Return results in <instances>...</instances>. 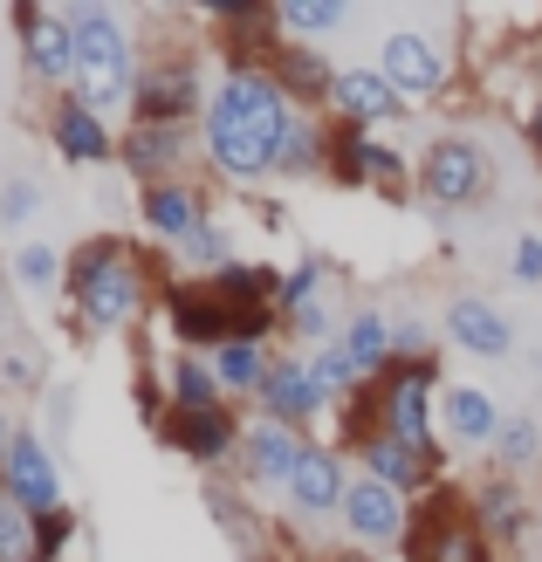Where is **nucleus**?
<instances>
[{
  "mask_svg": "<svg viewBox=\"0 0 542 562\" xmlns=\"http://www.w3.org/2000/svg\"><path fill=\"white\" fill-rule=\"evenodd\" d=\"M48 145L63 165H110L118 158V131H110V117H97L90 103H82L76 90L69 97H48Z\"/></svg>",
  "mask_w": 542,
  "mask_h": 562,
  "instance_id": "obj_21",
  "label": "nucleus"
},
{
  "mask_svg": "<svg viewBox=\"0 0 542 562\" xmlns=\"http://www.w3.org/2000/svg\"><path fill=\"white\" fill-rule=\"evenodd\" d=\"M158 391L173 412H207V405H234L226 398V384L213 371V357H192V350H173L158 363Z\"/></svg>",
  "mask_w": 542,
  "mask_h": 562,
  "instance_id": "obj_26",
  "label": "nucleus"
},
{
  "mask_svg": "<svg viewBox=\"0 0 542 562\" xmlns=\"http://www.w3.org/2000/svg\"><path fill=\"white\" fill-rule=\"evenodd\" d=\"M522 137H529L535 165H542V90H535V97H529V110H522Z\"/></svg>",
  "mask_w": 542,
  "mask_h": 562,
  "instance_id": "obj_42",
  "label": "nucleus"
},
{
  "mask_svg": "<svg viewBox=\"0 0 542 562\" xmlns=\"http://www.w3.org/2000/svg\"><path fill=\"white\" fill-rule=\"evenodd\" d=\"M501 418L508 412L480 384H440V439H446V453H495Z\"/></svg>",
  "mask_w": 542,
  "mask_h": 562,
  "instance_id": "obj_23",
  "label": "nucleus"
},
{
  "mask_svg": "<svg viewBox=\"0 0 542 562\" xmlns=\"http://www.w3.org/2000/svg\"><path fill=\"white\" fill-rule=\"evenodd\" d=\"M275 179H330V117L302 110L275 151Z\"/></svg>",
  "mask_w": 542,
  "mask_h": 562,
  "instance_id": "obj_28",
  "label": "nucleus"
},
{
  "mask_svg": "<svg viewBox=\"0 0 542 562\" xmlns=\"http://www.w3.org/2000/svg\"><path fill=\"white\" fill-rule=\"evenodd\" d=\"M268 363H275L268 344H226V350H213V371L226 384V398H254L262 378H268Z\"/></svg>",
  "mask_w": 542,
  "mask_h": 562,
  "instance_id": "obj_34",
  "label": "nucleus"
},
{
  "mask_svg": "<svg viewBox=\"0 0 542 562\" xmlns=\"http://www.w3.org/2000/svg\"><path fill=\"white\" fill-rule=\"evenodd\" d=\"M234 261L241 255H234V227H226V220H207V227L173 255V268H186V281H213L220 268H234Z\"/></svg>",
  "mask_w": 542,
  "mask_h": 562,
  "instance_id": "obj_33",
  "label": "nucleus"
},
{
  "mask_svg": "<svg viewBox=\"0 0 542 562\" xmlns=\"http://www.w3.org/2000/svg\"><path fill=\"white\" fill-rule=\"evenodd\" d=\"M323 117L336 131H370L378 137L385 124L406 117V97L391 90V82L378 76V63H351V69H336V90H330V110Z\"/></svg>",
  "mask_w": 542,
  "mask_h": 562,
  "instance_id": "obj_17",
  "label": "nucleus"
},
{
  "mask_svg": "<svg viewBox=\"0 0 542 562\" xmlns=\"http://www.w3.org/2000/svg\"><path fill=\"white\" fill-rule=\"evenodd\" d=\"M351 481H357V460L344 453V446H336V439H309L296 481H289V494H281V515H289L302 536L336 528V521H344V501H351Z\"/></svg>",
  "mask_w": 542,
  "mask_h": 562,
  "instance_id": "obj_6",
  "label": "nucleus"
},
{
  "mask_svg": "<svg viewBox=\"0 0 542 562\" xmlns=\"http://www.w3.org/2000/svg\"><path fill=\"white\" fill-rule=\"evenodd\" d=\"M501 549L480 536V521L467 515V501H446L425 494L419 515H412V536H406V562H495Z\"/></svg>",
  "mask_w": 542,
  "mask_h": 562,
  "instance_id": "obj_7",
  "label": "nucleus"
},
{
  "mask_svg": "<svg viewBox=\"0 0 542 562\" xmlns=\"http://www.w3.org/2000/svg\"><path fill=\"white\" fill-rule=\"evenodd\" d=\"M192 151H199V124H124L118 137V165L137 179V192L186 179Z\"/></svg>",
  "mask_w": 542,
  "mask_h": 562,
  "instance_id": "obj_12",
  "label": "nucleus"
},
{
  "mask_svg": "<svg viewBox=\"0 0 542 562\" xmlns=\"http://www.w3.org/2000/svg\"><path fill=\"white\" fill-rule=\"evenodd\" d=\"M0 378H8L14 391H35V384H42V357H35V350H21V344H14V350H0Z\"/></svg>",
  "mask_w": 542,
  "mask_h": 562,
  "instance_id": "obj_40",
  "label": "nucleus"
},
{
  "mask_svg": "<svg viewBox=\"0 0 542 562\" xmlns=\"http://www.w3.org/2000/svg\"><path fill=\"white\" fill-rule=\"evenodd\" d=\"M207 103H213L207 55L165 48V55H145V76H137V97H131V124H199Z\"/></svg>",
  "mask_w": 542,
  "mask_h": 562,
  "instance_id": "obj_5",
  "label": "nucleus"
},
{
  "mask_svg": "<svg viewBox=\"0 0 542 562\" xmlns=\"http://www.w3.org/2000/svg\"><path fill=\"white\" fill-rule=\"evenodd\" d=\"M8 274H14V289H27V295H55V289H69V255L48 247V240H21Z\"/></svg>",
  "mask_w": 542,
  "mask_h": 562,
  "instance_id": "obj_31",
  "label": "nucleus"
},
{
  "mask_svg": "<svg viewBox=\"0 0 542 562\" xmlns=\"http://www.w3.org/2000/svg\"><path fill=\"white\" fill-rule=\"evenodd\" d=\"M323 391H317V371H309V350H275L262 391H254V418H275L289 432H309L323 418Z\"/></svg>",
  "mask_w": 542,
  "mask_h": 562,
  "instance_id": "obj_16",
  "label": "nucleus"
},
{
  "mask_svg": "<svg viewBox=\"0 0 542 562\" xmlns=\"http://www.w3.org/2000/svg\"><path fill=\"white\" fill-rule=\"evenodd\" d=\"M351 460H357V473H370V481H385L391 494H440V481H446V460H433V453H412V446H398L391 432H370V439H357L351 446Z\"/></svg>",
  "mask_w": 542,
  "mask_h": 562,
  "instance_id": "obj_20",
  "label": "nucleus"
},
{
  "mask_svg": "<svg viewBox=\"0 0 542 562\" xmlns=\"http://www.w3.org/2000/svg\"><path fill=\"white\" fill-rule=\"evenodd\" d=\"M14 35H21V69H27V82L48 90V97H69L76 90V27H69V14L21 0V8H14Z\"/></svg>",
  "mask_w": 542,
  "mask_h": 562,
  "instance_id": "obj_8",
  "label": "nucleus"
},
{
  "mask_svg": "<svg viewBox=\"0 0 542 562\" xmlns=\"http://www.w3.org/2000/svg\"><path fill=\"white\" fill-rule=\"evenodd\" d=\"M467 515L480 521V536H488L501 555L508 549H529V536H535V501H529V487L522 481H501V473H488V481L467 494Z\"/></svg>",
  "mask_w": 542,
  "mask_h": 562,
  "instance_id": "obj_22",
  "label": "nucleus"
},
{
  "mask_svg": "<svg viewBox=\"0 0 542 562\" xmlns=\"http://www.w3.org/2000/svg\"><path fill=\"white\" fill-rule=\"evenodd\" d=\"M344 536L370 555H406V536H412V501L391 494L385 481H370V473H357L351 481V501H344Z\"/></svg>",
  "mask_w": 542,
  "mask_h": 562,
  "instance_id": "obj_15",
  "label": "nucleus"
},
{
  "mask_svg": "<svg viewBox=\"0 0 542 562\" xmlns=\"http://www.w3.org/2000/svg\"><path fill=\"white\" fill-rule=\"evenodd\" d=\"M357 21L351 0H275V27L289 42H317V35H344Z\"/></svg>",
  "mask_w": 542,
  "mask_h": 562,
  "instance_id": "obj_30",
  "label": "nucleus"
},
{
  "mask_svg": "<svg viewBox=\"0 0 542 562\" xmlns=\"http://www.w3.org/2000/svg\"><path fill=\"white\" fill-rule=\"evenodd\" d=\"M268 76L289 90V103H302V110H330V90H336V63L317 48V42H289L281 35L275 42V55H268Z\"/></svg>",
  "mask_w": 542,
  "mask_h": 562,
  "instance_id": "obj_25",
  "label": "nucleus"
},
{
  "mask_svg": "<svg viewBox=\"0 0 542 562\" xmlns=\"http://www.w3.org/2000/svg\"><path fill=\"white\" fill-rule=\"evenodd\" d=\"M440 329H446V344L461 350V357H480V363H501V357H516V316H508L501 302L474 295V289L446 302Z\"/></svg>",
  "mask_w": 542,
  "mask_h": 562,
  "instance_id": "obj_19",
  "label": "nucleus"
},
{
  "mask_svg": "<svg viewBox=\"0 0 542 562\" xmlns=\"http://www.w3.org/2000/svg\"><path fill=\"white\" fill-rule=\"evenodd\" d=\"M508 274H516L522 289H542V234H516V247H508Z\"/></svg>",
  "mask_w": 542,
  "mask_h": 562,
  "instance_id": "obj_39",
  "label": "nucleus"
},
{
  "mask_svg": "<svg viewBox=\"0 0 542 562\" xmlns=\"http://www.w3.org/2000/svg\"><path fill=\"white\" fill-rule=\"evenodd\" d=\"M419 172V158H406L398 145L370 131H336L330 124V179L336 186H364V192H385V200H406V186Z\"/></svg>",
  "mask_w": 542,
  "mask_h": 562,
  "instance_id": "obj_9",
  "label": "nucleus"
},
{
  "mask_svg": "<svg viewBox=\"0 0 542 562\" xmlns=\"http://www.w3.org/2000/svg\"><path fill=\"white\" fill-rule=\"evenodd\" d=\"M69 542H76V508L42 515V521H35V562H63V555H69Z\"/></svg>",
  "mask_w": 542,
  "mask_h": 562,
  "instance_id": "obj_38",
  "label": "nucleus"
},
{
  "mask_svg": "<svg viewBox=\"0 0 542 562\" xmlns=\"http://www.w3.org/2000/svg\"><path fill=\"white\" fill-rule=\"evenodd\" d=\"M137 220H145V234L158 240V247H179L213 220V206H207V192H199L192 179H173V186H152V192H137Z\"/></svg>",
  "mask_w": 542,
  "mask_h": 562,
  "instance_id": "obj_24",
  "label": "nucleus"
},
{
  "mask_svg": "<svg viewBox=\"0 0 542 562\" xmlns=\"http://www.w3.org/2000/svg\"><path fill=\"white\" fill-rule=\"evenodd\" d=\"M69 412H76V384L48 391V426H55V432H69Z\"/></svg>",
  "mask_w": 542,
  "mask_h": 562,
  "instance_id": "obj_41",
  "label": "nucleus"
},
{
  "mask_svg": "<svg viewBox=\"0 0 542 562\" xmlns=\"http://www.w3.org/2000/svg\"><path fill=\"white\" fill-rule=\"evenodd\" d=\"M69 27H76V97L97 117H131L137 76H145V48H137V21L103 8V0H69Z\"/></svg>",
  "mask_w": 542,
  "mask_h": 562,
  "instance_id": "obj_3",
  "label": "nucleus"
},
{
  "mask_svg": "<svg viewBox=\"0 0 542 562\" xmlns=\"http://www.w3.org/2000/svg\"><path fill=\"white\" fill-rule=\"evenodd\" d=\"M275 289H281V268H268V261H234L213 274V295L226 308H275Z\"/></svg>",
  "mask_w": 542,
  "mask_h": 562,
  "instance_id": "obj_32",
  "label": "nucleus"
},
{
  "mask_svg": "<svg viewBox=\"0 0 542 562\" xmlns=\"http://www.w3.org/2000/svg\"><path fill=\"white\" fill-rule=\"evenodd\" d=\"M199 501H207V515H213L226 536L241 542V555H247V562H262V528H254V515L241 508V494H226L220 481H207V487H199Z\"/></svg>",
  "mask_w": 542,
  "mask_h": 562,
  "instance_id": "obj_35",
  "label": "nucleus"
},
{
  "mask_svg": "<svg viewBox=\"0 0 542 562\" xmlns=\"http://www.w3.org/2000/svg\"><path fill=\"white\" fill-rule=\"evenodd\" d=\"M0 487H8L27 515H63L69 508V494H63V467H55V453H48V439L35 432V426H14V439H8V460H0Z\"/></svg>",
  "mask_w": 542,
  "mask_h": 562,
  "instance_id": "obj_14",
  "label": "nucleus"
},
{
  "mask_svg": "<svg viewBox=\"0 0 542 562\" xmlns=\"http://www.w3.org/2000/svg\"><path fill=\"white\" fill-rule=\"evenodd\" d=\"M35 220H42V179L8 172V179H0V227H8V234H27Z\"/></svg>",
  "mask_w": 542,
  "mask_h": 562,
  "instance_id": "obj_36",
  "label": "nucleus"
},
{
  "mask_svg": "<svg viewBox=\"0 0 542 562\" xmlns=\"http://www.w3.org/2000/svg\"><path fill=\"white\" fill-rule=\"evenodd\" d=\"M0 562H35V515L0 487Z\"/></svg>",
  "mask_w": 542,
  "mask_h": 562,
  "instance_id": "obj_37",
  "label": "nucleus"
},
{
  "mask_svg": "<svg viewBox=\"0 0 542 562\" xmlns=\"http://www.w3.org/2000/svg\"><path fill=\"white\" fill-rule=\"evenodd\" d=\"M158 439L173 446L179 460H192L199 473H213V467H234V460H241L247 418H241L234 405H207V412H165Z\"/></svg>",
  "mask_w": 542,
  "mask_h": 562,
  "instance_id": "obj_13",
  "label": "nucleus"
},
{
  "mask_svg": "<svg viewBox=\"0 0 542 562\" xmlns=\"http://www.w3.org/2000/svg\"><path fill=\"white\" fill-rule=\"evenodd\" d=\"M378 76L391 82L398 97H440L453 82V55L433 27H385L378 35Z\"/></svg>",
  "mask_w": 542,
  "mask_h": 562,
  "instance_id": "obj_10",
  "label": "nucleus"
},
{
  "mask_svg": "<svg viewBox=\"0 0 542 562\" xmlns=\"http://www.w3.org/2000/svg\"><path fill=\"white\" fill-rule=\"evenodd\" d=\"M336 344H344V350H351V363H357L370 384H378L391 363H398V323L385 316V308H351V316H344V336H336Z\"/></svg>",
  "mask_w": 542,
  "mask_h": 562,
  "instance_id": "obj_27",
  "label": "nucleus"
},
{
  "mask_svg": "<svg viewBox=\"0 0 542 562\" xmlns=\"http://www.w3.org/2000/svg\"><path fill=\"white\" fill-rule=\"evenodd\" d=\"M412 192L433 213H467V206H480L495 192V158H488V145L467 137V131H440L433 145L419 151Z\"/></svg>",
  "mask_w": 542,
  "mask_h": 562,
  "instance_id": "obj_4",
  "label": "nucleus"
},
{
  "mask_svg": "<svg viewBox=\"0 0 542 562\" xmlns=\"http://www.w3.org/2000/svg\"><path fill=\"white\" fill-rule=\"evenodd\" d=\"M488 467L501 473V481H522V473L542 467V418H535V412H508V418H501V439H495Z\"/></svg>",
  "mask_w": 542,
  "mask_h": 562,
  "instance_id": "obj_29",
  "label": "nucleus"
},
{
  "mask_svg": "<svg viewBox=\"0 0 542 562\" xmlns=\"http://www.w3.org/2000/svg\"><path fill=\"white\" fill-rule=\"evenodd\" d=\"M158 316H165V329H173V350L213 357V350L234 344V308L213 295V281H165Z\"/></svg>",
  "mask_w": 542,
  "mask_h": 562,
  "instance_id": "obj_11",
  "label": "nucleus"
},
{
  "mask_svg": "<svg viewBox=\"0 0 542 562\" xmlns=\"http://www.w3.org/2000/svg\"><path fill=\"white\" fill-rule=\"evenodd\" d=\"M165 302L158 261L124 234H97L69 247V308L82 316V336H137V323Z\"/></svg>",
  "mask_w": 542,
  "mask_h": 562,
  "instance_id": "obj_2",
  "label": "nucleus"
},
{
  "mask_svg": "<svg viewBox=\"0 0 542 562\" xmlns=\"http://www.w3.org/2000/svg\"><path fill=\"white\" fill-rule=\"evenodd\" d=\"M302 453H309V432H289V426H275V418H247V439H241L234 473L254 494H289Z\"/></svg>",
  "mask_w": 542,
  "mask_h": 562,
  "instance_id": "obj_18",
  "label": "nucleus"
},
{
  "mask_svg": "<svg viewBox=\"0 0 542 562\" xmlns=\"http://www.w3.org/2000/svg\"><path fill=\"white\" fill-rule=\"evenodd\" d=\"M302 117V103H289V90L268 76V63H226L213 76V103L199 117V158L220 186L254 192L262 179H275V151L289 124Z\"/></svg>",
  "mask_w": 542,
  "mask_h": 562,
  "instance_id": "obj_1",
  "label": "nucleus"
}]
</instances>
